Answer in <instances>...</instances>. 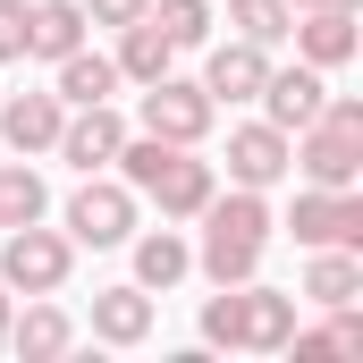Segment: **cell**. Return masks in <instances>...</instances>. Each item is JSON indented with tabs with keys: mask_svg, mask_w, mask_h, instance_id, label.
<instances>
[{
	"mask_svg": "<svg viewBox=\"0 0 363 363\" xmlns=\"http://www.w3.org/2000/svg\"><path fill=\"white\" fill-rule=\"evenodd\" d=\"M296 313H304L296 287H262V279L211 287V296H203V347H228V355H287Z\"/></svg>",
	"mask_w": 363,
	"mask_h": 363,
	"instance_id": "obj_3",
	"label": "cell"
},
{
	"mask_svg": "<svg viewBox=\"0 0 363 363\" xmlns=\"http://www.w3.org/2000/svg\"><path fill=\"white\" fill-rule=\"evenodd\" d=\"M60 118H68V101H60V93H0V135H9V152H17V161L51 152V144H60Z\"/></svg>",
	"mask_w": 363,
	"mask_h": 363,
	"instance_id": "obj_14",
	"label": "cell"
},
{
	"mask_svg": "<svg viewBox=\"0 0 363 363\" xmlns=\"http://www.w3.org/2000/svg\"><path fill=\"white\" fill-rule=\"evenodd\" d=\"M211 118H220V101L194 85V77H178V68H169V77H152V85L135 93V127H144V135H161V144H203V135H211Z\"/></svg>",
	"mask_w": 363,
	"mask_h": 363,
	"instance_id": "obj_7",
	"label": "cell"
},
{
	"mask_svg": "<svg viewBox=\"0 0 363 363\" xmlns=\"http://www.w3.org/2000/svg\"><path fill=\"white\" fill-rule=\"evenodd\" d=\"M279 228H287L304 254H313V245H363V194L355 186H304Z\"/></svg>",
	"mask_w": 363,
	"mask_h": 363,
	"instance_id": "obj_8",
	"label": "cell"
},
{
	"mask_svg": "<svg viewBox=\"0 0 363 363\" xmlns=\"http://www.w3.org/2000/svg\"><path fill=\"white\" fill-rule=\"evenodd\" d=\"M144 17H152L178 51H203V43H211V26H220V17H211V0H152Z\"/></svg>",
	"mask_w": 363,
	"mask_h": 363,
	"instance_id": "obj_23",
	"label": "cell"
},
{
	"mask_svg": "<svg viewBox=\"0 0 363 363\" xmlns=\"http://www.w3.org/2000/svg\"><path fill=\"white\" fill-rule=\"evenodd\" d=\"M304 304H355L363 296V245H313V262H304V287H296Z\"/></svg>",
	"mask_w": 363,
	"mask_h": 363,
	"instance_id": "obj_17",
	"label": "cell"
},
{
	"mask_svg": "<svg viewBox=\"0 0 363 363\" xmlns=\"http://www.w3.org/2000/svg\"><path fill=\"white\" fill-rule=\"evenodd\" d=\"M271 77V51L262 43H245V34H228V43H211V60H203V77L194 85L211 93V101H254Z\"/></svg>",
	"mask_w": 363,
	"mask_h": 363,
	"instance_id": "obj_12",
	"label": "cell"
},
{
	"mask_svg": "<svg viewBox=\"0 0 363 363\" xmlns=\"http://www.w3.org/2000/svg\"><path fill=\"white\" fill-rule=\"evenodd\" d=\"M68 271H77V237L68 228H43V220L0 228V287L9 296H60Z\"/></svg>",
	"mask_w": 363,
	"mask_h": 363,
	"instance_id": "obj_5",
	"label": "cell"
},
{
	"mask_svg": "<svg viewBox=\"0 0 363 363\" xmlns=\"http://www.w3.org/2000/svg\"><path fill=\"white\" fill-rule=\"evenodd\" d=\"M0 347H17L26 363H60L68 347H77V313L51 304V296H34L26 313H9V338H0Z\"/></svg>",
	"mask_w": 363,
	"mask_h": 363,
	"instance_id": "obj_16",
	"label": "cell"
},
{
	"mask_svg": "<svg viewBox=\"0 0 363 363\" xmlns=\"http://www.w3.org/2000/svg\"><path fill=\"white\" fill-rule=\"evenodd\" d=\"M26 220H51V186L34 161H0V228H26Z\"/></svg>",
	"mask_w": 363,
	"mask_h": 363,
	"instance_id": "obj_22",
	"label": "cell"
},
{
	"mask_svg": "<svg viewBox=\"0 0 363 363\" xmlns=\"http://www.w3.org/2000/svg\"><path fill=\"white\" fill-rule=\"evenodd\" d=\"M110 68H118V85H152V77H169V68H178V43H169L152 17H135V26H118Z\"/></svg>",
	"mask_w": 363,
	"mask_h": 363,
	"instance_id": "obj_18",
	"label": "cell"
},
{
	"mask_svg": "<svg viewBox=\"0 0 363 363\" xmlns=\"http://www.w3.org/2000/svg\"><path fill=\"white\" fill-rule=\"evenodd\" d=\"M144 9H152V0H85V17H93V26H110V34H118V26H135Z\"/></svg>",
	"mask_w": 363,
	"mask_h": 363,
	"instance_id": "obj_26",
	"label": "cell"
},
{
	"mask_svg": "<svg viewBox=\"0 0 363 363\" xmlns=\"http://www.w3.org/2000/svg\"><path fill=\"white\" fill-rule=\"evenodd\" d=\"M287 43H296V60L304 68H347L363 51V26H355V9H296V26H287Z\"/></svg>",
	"mask_w": 363,
	"mask_h": 363,
	"instance_id": "obj_10",
	"label": "cell"
},
{
	"mask_svg": "<svg viewBox=\"0 0 363 363\" xmlns=\"http://www.w3.org/2000/svg\"><path fill=\"white\" fill-rule=\"evenodd\" d=\"M9 313H17V304H9V287H0V338H9Z\"/></svg>",
	"mask_w": 363,
	"mask_h": 363,
	"instance_id": "obj_28",
	"label": "cell"
},
{
	"mask_svg": "<svg viewBox=\"0 0 363 363\" xmlns=\"http://www.w3.org/2000/svg\"><path fill=\"white\" fill-rule=\"evenodd\" d=\"M194 220H203V237H194V271L211 279V287L262 279V254H271V237H279V211H271L262 186H228V194H211Z\"/></svg>",
	"mask_w": 363,
	"mask_h": 363,
	"instance_id": "obj_1",
	"label": "cell"
},
{
	"mask_svg": "<svg viewBox=\"0 0 363 363\" xmlns=\"http://www.w3.org/2000/svg\"><path fill=\"white\" fill-rule=\"evenodd\" d=\"M85 34H93L85 0H34V43H26V60H68Z\"/></svg>",
	"mask_w": 363,
	"mask_h": 363,
	"instance_id": "obj_21",
	"label": "cell"
},
{
	"mask_svg": "<svg viewBox=\"0 0 363 363\" xmlns=\"http://www.w3.org/2000/svg\"><path fill=\"white\" fill-rule=\"evenodd\" d=\"M287 169H304V186H355L363 178V101L330 93L321 118H304L287 135Z\"/></svg>",
	"mask_w": 363,
	"mask_h": 363,
	"instance_id": "obj_4",
	"label": "cell"
},
{
	"mask_svg": "<svg viewBox=\"0 0 363 363\" xmlns=\"http://www.w3.org/2000/svg\"><path fill=\"white\" fill-rule=\"evenodd\" d=\"M135 220H144L135 186H127V178H110V169H93V178H77V194H68V211H60V228H68L77 245H93V254L127 245V237H135Z\"/></svg>",
	"mask_w": 363,
	"mask_h": 363,
	"instance_id": "obj_6",
	"label": "cell"
},
{
	"mask_svg": "<svg viewBox=\"0 0 363 363\" xmlns=\"http://www.w3.org/2000/svg\"><path fill=\"white\" fill-rule=\"evenodd\" d=\"M26 43H34V0H0V68L26 60Z\"/></svg>",
	"mask_w": 363,
	"mask_h": 363,
	"instance_id": "obj_25",
	"label": "cell"
},
{
	"mask_svg": "<svg viewBox=\"0 0 363 363\" xmlns=\"http://www.w3.org/2000/svg\"><path fill=\"white\" fill-rule=\"evenodd\" d=\"M110 169L135 186V203H152L161 220H194V211L220 194V169L203 161V144H161V135H144V127H127V144H118Z\"/></svg>",
	"mask_w": 363,
	"mask_h": 363,
	"instance_id": "obj_2",
	"label": "cell"
},
{
	"mask_svg": "<svg viewBox=\"0 0 363 363\" xmlns=\"http://www.w3.org/2000/svg\"><path fill=\"white\" fill-rule=\"evenodd\" d=\"M118 144H127V118H118V101H85V110H68L60 118V161L77 169V178H93V169H110L118 161Z\"/></svg>",
	"mask_w": 363,
	"mask_h": 363,
	"instance_id": "obj_9",
	"label": "cell"
},
{
	"mask_svg": "<svg viewBox=\"0 0 363 363\" xmlns=\"http://www.w3.org/2000/svg\"><path fill=\"white\" fill-rule=\"evenodd\" d=\"M152 321H161V304H152V287H93V338L101 347H144L152 338Z\"/></svg>",
	"mask_w": 363,
	"mask_h": 363,
	"instance_id": "obj_13",
	"label": "cell"
},
{
	"mask_svg": "<svg viewBox=\"0 0 363 363\" xmlns=\"http://www.w3.org/2000/svg\"><path fill=\"white\" fill-rule=\"evenodd\" d=\"M287 178V127L271 118H245V127H228V186H271Z\"/></svg>",
	"mask_w": 363,
	"mask_h": 363,
	"instance_id": "obj_11",
	"label": "cell"
},
{
	"mask_svg": "<svg viewBox=\"0 0 363 363\" xmlns=\"http://www.w3.org/2000/svg\"><path fill=\"white\" fill-rule=\"evenodd\" d=\"M51 93H60L68 110H85V101H118V68H110V51L77 43L68 60H51Z\"/></svg>",
	"mask_w": 363,
	"mask_h": 363,
	"instance_id": "obj_19",
	"label": "cell"
},
{
	"mask_svg": "<svg viewBox=\"0 0 363 363\" xmlns=\"http://www.w3.org/2000/svg\"><path fill=\"white\" fill-rule=\"evenodd\" d=\"M228 26H237L245 43L279 51V43H287V26H296V9H287V0H228Z\"/></svg>",
	"mask_w": 363,
	"mask_h": 363,
	"instance_id": "obj_24",
	"label": "cell"
},
{
	"mask_svg": "<svg viewBox=\"0 0 363 363\" xmlns=\"http://www.w3.org/2000/svg\"><path fill=\"white\" fill-rule=\"evenodd\" d=\"M254 101H262V118H271V127H287V135H296L304 118H321V101H330V77L296 60V68H271Z\"/></svg>",
	"mask_w": 363,
	"mask_h": 363,
	"instance_id": "obj_15",
	"label": "cell"
},
{
	"mask_svg": "<svg viewBox=\"0 0 363 363\" xmlns=\"http://www.w3.org/2000/svg\"><path fill=\"white\" fill-rule=\"evenodd\" d=\"M127 245H135V287H152V296H169L194 271V245H186L178 228H135Z\"/></svg>",
	"mask_w": 363,
	"mask_h": 363,
	"instance_id": "obj_20",
	"label": "cell"
},
{
	"mask_svg": "<svg viewBox=\"0 0 363 363\" xmlns=\"http://www.w3.org/2000/svg\"><path fill=\"white\" fill-rule=\"evenodd\" d=\"M287 9H363V0H287Z\"/></svg>",
	"mask_w": 363,
	"mask_h": 363,
	"instance_id": "obj_27",
	"label": "cell"
}]
</instances>
